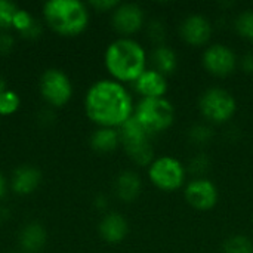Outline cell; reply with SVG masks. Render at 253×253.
<instances>
[{
  "label": "cell",
  "instance_id": "6da1fadb",
  "mask_svg": "<svg viewBox=\"0 0 253 253\" xmlns=\"http://www.w3.org/2000/svg\"><path fill=\"white\" fill-rule=\"evenodd\" d=\"M84 110L99 127L116 129L133 116L135 107L130 93L122 83L104 79L95 82L86 92Z\"/></svg>",
  "mask_w": 253,
  "mask_h": 253
},
{
  "label": "cell",
  "instance_id": "7a4b0ae2",
  "mask_svg": "<svg viewBox=\"0 0 253 253\" xmlns=\"http://www.w3.org/2000/svg\"><path fill=\"white\" fill-rule=\"evenodd\" d=\"M104 64L113 76V80L119 83H135L147 70V52L135 39L119 37L107 46Z\"/></svg>",
  "mask_w": 253,
  "mask_h": 253
},
{
  "label": "cell",
  "instance_id": "3957f363",
  "mask_svg": "<svg viewBox=\"0 0 253 253\" xmlns=\"http://www.w3.org/2000/svg\"><path fill=\"white\" fill-rule=\"evenodd\" d=\"M46 22L62 36H77L89 24V10L79 0H49L43 4Z\"/></svg>",
  "mask_w": 253,
  "mask_h": 253
},
{
  "label": "cell",
  "instance_id": "277c9868",
  "mask_svg": "<svg viewBox=\"0 0 253 253\" xmlns=\"http://www.w3.org/2000/svg\"><path fill=\"white\" fill-rule=\"evenodd\" d=\"M136 122L150 133H162L175 122V107L168 98H142L133 111Z\"/></svg>",
  "mask_w": 253,
  "mask_h": 253
},
{
  "label": "cell",
  "instance_id": "5b68a950",
  "mask_svg": "<svg viewBox=\"0 0 253 253\" xmlns=\"http://www.w3.org/2000/svg\"><path fill=\"white\" fill-rule=\"evenodd\" d=\"M119 133L120 144H123L130 160L139 166H150L154 160V150L150 142L151 135L136 122L133 116L119 127Z\"/></svg>",
  "mask_w": 253,
  "mask_h": 253
},
{
  "label": "cell",
  "instance_id": "8992f818",
  "mask_svg": "<svg viewBox=\"0 0 253 253\" xmlns=\"http://www.w3.org/2000/svg\"><path fill=\"white\" fill-rule=\"evenodd\" d=\"M200 114L211 123L222 125L233 119L237 111V102L231 92L224 87H209L199 98Z\"/></svg>",
  "mask_w": 253,
  "mask_h": 253
},
{
  "label": "cell",
  "instance_id": "52a82bcc",
  "mask_svg": "<svg viewBox=\"0 0 253 253\" xmlns=\"http://www.w3.org/2000/svg\"><path fill=\"white\" fill-rule=\"evenodd\" d=\"M148 178L157 190L175 193L185 184L187 168L172 156H160L148 166Z\"/></svg>",
  "mask_w": 253,
  "mask_h": 253
},
{
  "label": "cell",
  "instance_id": "ba28073f",
  "mask_svg": "<svg viewBox=\"0 0 253 253\" xmlns=\"http://www.w3.org/2000/svg\"><path fill=\"white\" fill-rule=\"evenodd\" d=\"M40 92L50 105L61 107L71 99L73 84L64 71L58 68H49L42 74Z\"/></svg>",
  "mask_w": 253,
  "mask_h": 253
},
{
  "label": "cell",
  "instance_id": "9c48e42d",
  "mask_svg": "<svg viewBox=\"0 0 253 253\" xmlns=\"http://www.w3.org/2000/svg\"><path fill=\"white\" fill-rule=\"evenodd\" d=\"M202 64L209 74L215 77H228L237 68V55L230 46L215 43L205 49Z\"/></svg>",
  "mask_w": 253,
  "mask_h": 253
},
{
  "label": "cell",
  "instance_id": "30bf717a",
  "mask_svg": "<svg viewBox=\"0 0 253 253\" xmlns=\"http://www.w3.org/2000/svg\"><path fill=\"white\" fill-rule=\"evenodd\" d=\"M184 197L193 209L199 212H206L218 205L219 191L211 179L199 176L187 184L184 190Z\"/></svg>",
  "mask_w": 253,
  "mask_h": 253
},
{
  "label": "cell",
  "instance_id": "8fae6325",
  "mask_svg": "<svg viewBox=\"0 0 253 253\" xmlns=\"http://www.w3.org/2000/svg\"><path fill=\"white\" fill-rule=\"evenodd\" d=\"M113 27L123 37L138 33L145 24V12L138 3H120L111 15Z\"/></svg>",
  "mask_w": 253,
  "mask_h": 253
},
{
  "label": "cell",
  "instance_id": "7c38bea8",
  "mask_svg": "<svg viewBox=\"0 0 253 253\" xmlns=\"http://www.w3.org/2000/svg\"><path fill=\"white\" fill-rule=\"evenodd\" d=\"M212 24L202 13H191L185 16L179 25L181 39L194 47L205 46L212 37Z\"/></svg>",
  "mask_w": 253,
  "mask_h": 253
},
{
  "label": "cell",
  "instance_id": "4fadbf2b",
  "mask_svg": "<svg viewBox=\"0 0 253 253\" xmlns=\"http://www.w3.org/2000/svg\"><path fill=\"white\" fill-rule=\"evenodd\" d=\"M135 89L142 98H165L169 89L166 76L150 68L145 70L135 82Z\"/></svg>",
  "mask_w": 253,
  "mask_h": 253
},
{
  "label": "cell",
  "instance_id": "5bb4252c",
  "mask_svg": "<svg viewBox=\"0 0 253 253\" xmlns=\"http://www.w3.org/2000/svg\"><path fill=\"white\" fill-rule=\"evenodd\" d=\"M129 233V224L125 216L117 212L107 213L99 222V234L108 243H120Z\"/></svg>",
  "mask_w": 253,
  "mask_h": 253
},
{
  "label": "cell",
  "instance_id": "9a60e30c",
  "mask_svg": "<svg viewBox=\"0 0 253 253\" xmlns=\"http://www.w3.org/2000/svg\"><path fill=\"white\" fill-rule=\"evenodd\" d=\"M114 190L117 197L125 203L135 202L142 191V181L139 175L133 170H123L119 173L114 182Z\"/></svg>",
  "mask_w": 253,
  "mask_h": 253
},
{
  "label": "cell",
  "instance_id": "2e32d148",
  "mask_svg": "<svg viewBox=\"0 0 253 253\" xmlns=\"http://www.w3.org/2000/svg\"><path fill=\"white\" fill-rule=\"evenodd\" d=\"M42 175L40 172L33 168V166H19L13 175H12V190L16 194H31L33 191L37 190L39 184H40Z\"/></svg>",
  "mask_w": 253,
  "mask_h": 253
},
{
  "label": "cell",
  "instance_id": "e0dca14e",
  "mask_svg": "<svg viewBox=\"0 0 253 253\" xmlns=\"http://www.w3.org/2000/svg\"><path fill=\"white\" fill-rule=\"evenodd\" d=\"M151 62H153V70L168 77L169 74H173L178 68V55L170 46L163 43L153 49Z\"/></svg>",
  "mask_w": 253,
  "mask_h": 253
},
{
  "label": "cell",
  "instance_id": "ac0fdd59",
  "mask_svg": "<svg viewBox=\"0 0 253 253\" xmlns=\"http://www.w3.org/2000/svg\"><path fill=\"white\" fill-rule=\"evenodd\" d=\"M46 240H47L46 230L37 222L27 224L19 234V245L28 253L40 252L46 245Z\"/></svg>",
  "mask_w": 253,
  "mask_h": 253
},
{
  "label": "cell",
  "instance_id": "d6986e66",
  "mask_svg": "<svg viewBox=\"0 0 253 253\" xmlns=\"http://www.w3.org/2000/svg\"><path fill=\"white\" fill-rule=\"evenodd\" d=\"M120 144V133L114 127H98L90 136V147L98 153H110Z\"/></svg>",
  "mask_w": 253,
  "mask_h": 253
},
{
  "label": "cell",
  "instance_id": "ffe728a7",
  "mask_svg": "<svg viewBox=\"0 0 253 253\" xmlns=\"http://www.w3.org/2000/svg\"><path fill=\"white\" fill-rule=\"evenodd\" d=\"M12 27L16 28L24 37L36 39L42 33V25L33 18V15L25 9H18L12 19Z\"/></svg>",
  "mask_w": 253,
  "mask_h": 253
},
{
  "label": "cell",
  "instance_id": "44dd1931",
  "mask_svg": "<svg viewBox=\"0 0 253 253\" xmlns=\"http://www.w3.org/2000/svg\"><path fill=\"white\" fill-rule=\"evenodd\" d=\"M222 253H253V242L245 234H233L222 243Z\"/></svg>",
  "mask_w": 253,
  "mask_h": 253
},
{
  "label": "cell",
  "instance_id": "7402d4cb",
  "mask_svg": "<svg viewBox=\"0 0 253 253\" xmlns=\"http://www.w3.org/2000/svg\"><path fill=\"white\" fill-rule=\"evenodd\" d=\"M234 28L242 39L253 42V9H246L236 16Z\"/></svg>",
  "mask_w": 253,
  "mask_h": 253
},
{
  "label": "cell",
  "instance_id": "603a6c76",
  "mask_svg": "<svg viewBox=\"0 0 253 253\" xmlns=\"http://www.w3.org/2000/svg\"><path fill=\"white\" fill-rule=\"evenodd\" d=\"M212 138H213V130L208 125H194L188 130V139L196 145H206L212 141Z\"/></svg>",
  "mask_w": 253,
  "mask_h": 253
},
{
  "label": "cell",
  "instance_id": "cb8c5ba5",
  "mask_svg": "<svg viewBox=\"0 0 253 253\" xmlns=\"http://www.w3.org/2000/svg\"><path fill=\"white\" fill-rule=\"evenodd\" d=\"M21 105V98L15 90H4L0 93V116H7L15 113Z\"/></svg>",
  "mask_w": 253,
  "mask_h": 253
},
{
  "label": "cell",
  "instance_id": "d4e9b609",
  "mask_svg": "<svg viewBox=\"0 0 253 253\" xmlns=\"http://www.w3.org/2000/svg\"><path fill=\"white\" fill-rule=\"evenodd\" d=\"M18 10L16 4L9 0H0V28H7L12 25L15 12Z\"/></svg>",
  "mask_w": 253,
  "mask_h": 253
},
{
  "label": "cell",
  "instance_id": "484cf974",
  "mask_svg": "<svg viewBox=\"0 0 253 253\" xmlns=\"http://www.w3.org/2000/svg\"><path fill=\"white\" fill-rule=\"evenodd\" d=\"M165 34H166V30H165V25L162 21H151L148 24V36L150 39L156 43V46L159 44H163V40H165Z\"/></svg>",
  "mask_w": 253,
  "mask_h": 253
},
{
  "label": "cell",
  "instance_id": "4316f807",
  "mask_svg": "<svg viewBox=\"0 0 253 253\" xmlns=\"http://www.w3.org/2000/svg\"><path fill=\"white\" fill-rule=\"evenodd\" d=\"M209 168V159L206 154L200 153L197 156H194L190 162V166H188V170L191 173H196V175H202L208 170Z\"/></svg>",
  "mask_w": 253,
  "mask_h": 253
},
{
  "label": "cell",
  "instance_id": "83f0119b",
  "mask_svg": "<svg viewBox=\"0 0 253 253\" xmlns=\"http://www.w3.org/2000/svg\"><path fill=\"white\" fill-rule=\"evenodd\" d=\"M119 4H120V1H117V0H93V1H90V6H93L99 12H107V10L113 12Z\"/></svg>",
  "mask_w": 253,
  "mask_h": 253
},
{
  "label": "cell",
  "instance_id": "f1b7e54d",
  "mask_svg": "<svg viewBox=\"0 0 253 253\" xmlns=\"http://www.w3.org/2000/svg\"><path fill=\"white\" fill-rule=\"evenodd\" d=\"M15 44V40H13V36L3 31L0 33V53H9L12 50Z\"/></svg>",
  "mask_w": 253,
  "mask_h": 253
},
{
  "label": "cell",
  "instance_id": "f546056e",
  "mask_svg": "<svg viewBox=\"0 0 253 253\" xmlns=\"http://www.w3.org/2000/svg\"><path fill=\"white\" fill-rule=\"evenodd\" d=\"M242 68L245 73L248 74H253V50L248 52L243 58H242V62H240Z\"/></svg>",
  "mask_w": 253,
  "mask_h": 253
},
{
  "label": "cell",
  "instance_id": "4dcf8cb0",
  "mask_svg": "<svg viewBox=\"0 0 253 253\" xmlns=\"http://www.w3.org/2000/svg\"><path fill=\"white\" fill-rule=\"evenodd\" d=\"M6 179H4V176L0 173V199L6 194Z\"/></svg>",
  "mask_w": 253,
  "mask_h": 253
},
{
  "label": "cell",
  "instance_id": "1f68e13d",
  "mask_svg": "<svg viewBox=\"0 0 253 253\" xmlns=\"http://www.w3.org/2000/svg\"><path fill=\"white\" fill-rule=\"evenodd\" d=\"M95 205H96L98 208H101V209H102V208H105V206H107V199H105L104 196H99V197L96 199Z\"/></svg>",
  "mask_w": 253,
  "mask_h": 253
},
{
  "label": "cell",
  "instance_id": "d6a6232c",
  "mask_svg": "<svg viewBox=\"0 0 253 253\" xmlns=\"http://www.w3.org/2000/svg\"><path fill=\"white\" fill-rule=\"evenodd\" d=\"M0 218H3V221H6L9 218V211L4 208H0ZM1 221V219H0Z\"/></svg>",
  "mask_w": 253,
  "mask_h": 253
},
{
  "label": "cell",
  "instance_id": "836d02e7",
  "mask_svg": "<svg viewBox=\"0 0 253 253\" xmlns=\"http://www.w3.org/2000/svg\"><path fill=\"white\" fill-rule=\"evenodd\" d=\"M6 90V82L0 77V93H3Z\"/></svg>",
  "mask_w": 253,
  "mask_h": 253
}]
</instances>
